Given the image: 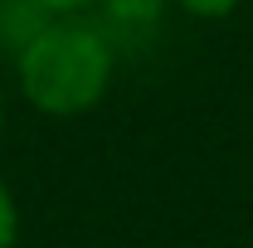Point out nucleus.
<instances>
[{"label": "nucleus", "mask_w": 253, "mask_h": 248, "mask_svg": "<svg viewBox=\"0 0 253 248\" xmlns=\"http://www.w3.org/2000/svg\"><path fill=\"white\" fill-rule=\"evenodd\" d=\"M175 10H185L190 20H205V25H214V20H229V15H239L249 0H170Z\"/></svg>", "instance_id": "7ed1b4c3"}, {"label": "nucleus", "mask_w": 253, "mask_h": 248, "mask_svg": "<svg viewBox=\"0 0 253 248\" xmlns=\"http://www.w3.org/2000/svg\"><path fill=\"white\" fill-rule=\"evenodd\" d=\"M0 131H5V93H0Z\"/></svg>", "instance_id": "423d86ee"}, {"label": "nucleus", "mask_w": 253, "mask_h": 248, "mask_svg": "<svg viewBox=\"0 0 253 248\" xmlns=\"http://www.w3.org/2000/svg\"><path fill=\"white\" fill-rule=\"evenodd\" d=\"M20 244V205H15V190L0 180V248Z\"/></svg>", "instance_id": "20e7f679"}, {"label": "nucleus", "mask_w": 253, "mask_h": 248, "mask_svg": "<svg viewBox=\"0 0 253 248\" xmlns=\"http://www.w3.org/2000/svg\"><path fill=\"white\" fill-rule=\"evenodd\" d=\"M117 49L88 15H44L15 54L20 97L44 117H83L112 93Z\"/></svg>", "instance_id": "f257e3e1"}, {"label": "nucleus", "mask_w": 253, "mask_h": 248, "mask_svg": "<svg viewBox=\"0 0 253 248\" xmlns=\"http://www.w3.org/2000/svg\"><path fill=\"white\" fill-rule=\"evenodd\" d=\"M25 5L39 15H88V10H97V0H25Z\"/></svg>", "instance_id": "39448f33"}, {"label": "nucleus", "mask_w": 253, "mask_h": 248, "mask_svg": "<svg viewBox=\"0 0 253 248\" xmlns=\"http://www.w3.org/2000/svg\"><path fill=\"white\" fill-rule=\"evenodd\" d=\"M97 5L122 30H151V25H161V15H166L170 0H97Z\"/></svg>", "instance_id": "f03ea898"}]
</instances>
